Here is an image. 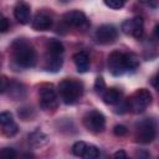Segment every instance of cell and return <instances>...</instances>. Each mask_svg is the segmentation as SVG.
<instances>
[{"instance_id": "cell-23", "label": "cell", "mask_w": 159, "mask_h": 159, "mask_svg": "<svg viewBox=\"0 0 159 159\" xmlns=\"http://www.w3.org/2000/svg\"><path fill=\"white\" fill-rule=\"evenodd\" d=\"M15 157H16V152L12 148L6 147V148H2L0 150V158L1 159H14Z\"/></svg>"}, {"instance_id": "cell-8", "label": "cell", "mask_w": 159, "mask_h": 159, "mask_svg": "<svg viewBox=\"0 0 159 159\" xmlns=\"http://www.w3.org/2000/svg\"><path fill=\"white\" fill-rule=\"evenodd\" d=\"M62 21L66 26L73 27V29H80V30H84L89 26V21L87 19L86 14L82 12L81 10H71V11L63 14Z\"/></svg>"}, {"instance_id": "cell-2", "label": "cell", "mask_w": 159, "mask_h": 159, "mask_svg": "<svg viewBox=\"0 0 159 159\" xmlns=\"http://www.w3.org/2000/svg\"><path fill=\"white\" fill-rule=\"evenodd\" d=\"M58 94L65 104H76L83 96V83L76 78H65L58 83Z\"/></svg>"}, {"instance_id": "cell-10", "label": "cell", "mask_w": 159, "mask_h": 159, "mask_svg": "<svg viewBox=\"0 0 159 159\" xmlns=\"http://www.w3.org/2000/svg\"><path fill=\"white\" fill-rule=\"evenodd\" d=\"M96 40L101 45L113 43L118 37V30L111 24H103L96 30Z\"/></svg>"}, {"instance_id": "cell-16", "label": "cell", "mask_w": 159, "mask_h": 159, "mask_svg": "<svg viewBox=\"0 0 159 159\" xmlns=\"http://www.w3.org/2000/svg\"><path fill=\"white\" fill-rule=\"evenodd\" d=\"M47 142H48L47 135H46L42 130H40V129H36V130H34L32 133L29 134V144H30L32 148L43 147Z\"/></svg>"}, {"instance_id": "cell-17", "label": "cell", "mask_w": 159, "mask_h": 159, "mask_svg": "<svg viewBox=\"0 0 159 159\" xmlns=\"http://www.w3.org/2000/svg\"><path fill=\"white\" fill-rule=\"evenodd\" d=\"M63 63L62 56H55V55H47L45 57V70L50 72H57L61 70Z\"/></svg>"}, {"instance_id": "cell-20", "label": "cell", "mask_w": 159, "mask_h": 159, "mask_svg": "<svg viewBox=\"0 0 159 159\" xmlns=\"http://www.w3.org/2000/svg\"><path fill=\"white\" fill-rule=\"evenodd\" d=\"M101 155L99 153V149L96 147V145H92V144H87L86 147V150L83 153V157L82 158H86V159H96Z\"/></svg>"}, {"instance_id": "cell-11", "label": "cell", "mask_w": 159, "mask_h": 159, "mask_svg": "<svg viewBox=\"0 0 159 159\" xmlns=\"http://www.w3.org/2000/svg\"><path fill=\"white\" fill-rule=\"evenodd\" d=\"M53 25L52 15L46 10H40L35 14L34 19L31 20V26L36 31H47Z\"/></svg>"}, {"instance_id": "cell-18", "label": "cell", "mask_w": 159, "mask_h": 159, "mask_svg": "<svg viewBox=\"0 0 159 159\" xmlns=\"http://www.w3.org/2000/svg\"><path fill=\"white\" fill-rule=\"evenodd\" d=\"M65 51V47L60 40L51 39L46 43V53L47 55H55V56H62Z\"/></svg>"}, {"instance_id": "cell-15", "label": "cell", "mask_w": 159, "mask_h": 159, "mask_svg": "<svg viewBox=\"0 0 159 159\" xmlns=\"http://www.w3.org/2000/svg\"><path fill=\"white\" fill-rule=\"evenodd\" d=\"M101 96L106 104L113 106V104H117L118 102H120L122 92L116 87H111V88H106Z\"/></svg>"}, {"instance_id": "cell-3", "label": "cell", "mask_w": 159, "mask_h": 159, "mask_svg": "<svg viewBox=\"0 0 159 159\" xmlns=\"http://www.w3.org/2000/svg\"><path fill=\"white\" fill-rule=\"evenodd\" d=\"M153 102V96L150 91L145 88H139L134 93L129 96V98L125 102V107L129 112L134 114L143 113Z\"/></svg>"}, {"instance_id": "cell-28", "label": "cell", "mask_w": 159, "mask_h": 159, "mask_svg": "<svg viewBox=\"0 0 159 159\" xmlns=\"http://www.w3.org/2000/svg\"><path fill=\"white\" fill-rule=\"evenodd\" d=\"M113 157L114 158H127V153L124 150H118L113 154Z\"/></svg>"}, {"instance_id": "cell-6", "label": "cell", "mask_w": 159, "mask_h": 159, "mask_svg": "<svg viewBox=\"0 0 159 159\" xmlns=\"http://www.w3.org/2000/svg\"><path fill=\"white\" fill-rule=\"evenodd\" d=\"M83 125L88 132L98 134V133H102L106 128V118L99 111L92 109L84 114Z\"/></svg>"}, {"instance_id": "cell-14", "label": "cell", "mask_w": 159, "mask_h": 159, "mask_svg": "<svg viewBox=\"0 0 159 159\" xmlns=\"http://www.w3.org/2000/svg\"><path fill=\"white\" fill-rule=\"evenodd\" d=\"M72 60H73V63H75V66H76V68L80 73H84V72L88 71V68H89V56L86 52H83V51L76 52L73 55Z\"/></svg>"}, {"instance_id": "cell-13", "label": "cell", "mask_w": 159, "mask_h": 159, "mask_svg": "<svg viewBox=\"0 0 159 159\" xmlns=\"http://www.w3.org/2000/svg\"><path fill=\"white\" fill-rule=\"evenodd\" d=\"M14 16L21 25H26L31 20V7L25 1H19L14 6Z\"/></svg>"}, {"instance_id": "cell-21", "label": "cell", "mask_w": 159, "mask_h": 159, "mask_svg": "<svg viewBox=\"0 0 159 159\" xmlns=\"http://www.w3.org/2000/svg\"><path fill=\"white\" fill-rule=\"evenodd\" d=\"M86 147H87V143L80 140V142H76L73 145H72V153L76 155V157H83V153L86 150Z\"/></svg>"}, {"instance_id": "cell-7", "label": "cell", "mask_w": 159, "mask_h": 159, "mask_svg": "<svg viewBox=\"0 0 159 159\" xmlns=\"http://www.w3.org/2000/svg\"><path fill=\"white\" fill-rule=\"evenodd\" d=\"M120 30L124 35L134 37V39H140L144 34V22L140 16H134L130 19H127L122 22Z\"/></svg>"}, {"instance_id": "cell-24", "label": "cell", "mask_w": 159, "mask_h": 159, "mask_svg": "<svg viewBox=\"0 0 159 159\" xmlns=\"http://www.w3.org/2000/svg\"><path fill=\"white\" fill-rule=\"evenodd\" d=\"M104 89H106L104 80H103L102 77H97V78H96V82H94V91H96V93L102 94Z\"/></svg>"}, {"instance_id": "cell-1", "label": "cell", "mask_w": 159, "mask_h": 159, "mask_svg": "<svg viewBox=\"0 0 159 159\" xmlns=\"http://www.w3.org/2000/svg\"><path fill=\"white\" fill-rule=\"evenodd\" d=\"M11 56L14 62L21 68L34 67L37 60L34 46L25 39H16L11 43Z\"/></svg>"}, {"instance_id": "cell-22", "label": "cell", "mask_w": 159, "mask_h": 159, "mask_svg": "<svg viewBox=\"0 0 159 159\" xmlns=\"http://www.w3.org/2000/svg\"><path fill=\"white\" fill-rule=\"evenodd\" d=\"M127 0H103V2L106 4V6H108L109 9H113V10H118V9H122L124 6Z\"/></svg>"}, {"instance_id": "cell-9", "label": "cell", "mask_w": 159, "mask_h": 159, "mask_svg": "<svg viewBox=\"0 0 159 159\" xmlns=\"http://www.w3.org/2000/svg\"><path fill=\"white\" fill-rule=\"evenodd\" d=\"M108 70L116 77L122 76L123 73L127 72L124 52L116 50V51H112L109 53V56H108Z\"/></svg>"}, {"instance_id": "cell-4", "label": "cell", "mask_w": 159, "mask_h": 159, "mask_svg": "<svg viewBox=\"0 0 159 159\" xmlns=\"http://www.w3.org/2000/svg\"><path fill=\"white\" fill-rule=\"evenodd\" d=\"M157 125L154 119L144 118L135 124V140L140 144H149L155 139Z\"/></svg>"}, {"instance_id": "cell-25", "label": "cell", "mask_w": 159, "mask_h": 159, "mask_svg": "<svg viewBox=\"0 0 159 159\" xmlns=\"http://www.w3.org/2000/svg\"><path fill=\"white\" fill-rule=\"evenodd\" d=\"M113 133H114V135H117V137H124V135L128 133V129H127V127L123 125V124H117V125L113 128Z\"/></svg>"}, {"instance_id": "cell-29", "label": "cell", "mask_w": 159, "mask_h": 159, "mask_svg": "<svg viewBox=\"0 0 159 159\" xmlns=\"http://www.w3.org/2000/svg\"><path fill=\"white\" fill-rule=\"evenodd\" d=\"M152 84L154 86V88H157L158 86H157V75H154L153 76V78H152Z\"/></svg>"}, {"instance_id": "cell-12", "label": "cell", "mask_w": 159, "mask_h": 159, "mask_svg": "<svg viewBox=\"0 0 159 159\" xmlns=\"http://www.w3.org/2000/svg\"><path fill=\"white\" fill-rule=\"evenodd\" d=\"M0 130L7 138L14 137L19 130V127H17L12 114L7 111L0 112Z\"/></svg>"}, {"instance_id": "cell-27", "label": "cell", "mask_w": 159, "mask_h": 159, "mask_svg": "<svg viewBox=\"0 0 159 159\" xmlns=\"http://www.w3.org/2000/svg\"><path fill=\"white\" fill-rule=\"evenodd\" d=\"M6 89H9V81L6 77L0 76V93H4Z\"/></svg>"}, {"instance_id": "cell-5", "label": "cell", "mask_w": 159, "mask_h": 159, "mask_svg": "<svg viewBox=\"0 0 159 159\" xmlns=\"http://www.w3.org/2000/svg\"><path fill=\"white\" fill-rule=\"evenodd\" d=\"M39 104L43 111H55L58 106L57 92L51 83H43L39 88Z\"/></svg>"}, {"instance_id": "cell-26", "label": "cell", "mask_w": 159, "mask_h": 159, "mask_svg": "<svg viewBox=\"0 0 159 159\" xmlns=\"http://www.w3.org/2000/svg\"><path fill=\"white\" fill-rule=\"evenodd\" d=\"M9 29H10L9 19L0 14V32H6Z\"/></svg>"}, {"instance_id": "cell-19", "label": "cell", "mask_w": 159, "mask_h": 159, "mask_svg": "<svg viewBox=\"0 0 159 159\" xmlns=\"http://www.w3.org/2000/svg\"><path fill=\"white\" fill-rule=\"evenodd\" d=\"M124 60H125V67L128 71H134L139 67V57L133 52H124Z\"/></svg>"}, {"instance_id": "cell-30", "label": "cell", "mask_w": 159, "mask_h": 159, "mask_svg": "<svg viewBox=\"0 0 159 159\" xmlns=\"http://www.w3.org/2000/svg\"><path fill=\"white\" fill-rule=\"evenodd\" d=\"M0 67H1V55H0Z\"/></svg>"}]
</instances>
